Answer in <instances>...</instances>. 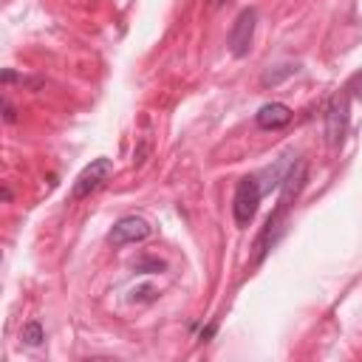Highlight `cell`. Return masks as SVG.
<instances>
[{"instance_id": "1", "label": "cell", "mask_w": 362, "mask_h": 362, "mask_svg": "<svg viewBox=\"0 0 362 362\" xmlns=\"http://www.w3.org/2000/svg\"><path fill=\"white\" fill-rule=\"evenodd\" d=\"M263 198V187H260V175H243L235 187V198H232V215L238 226H249L252 218L257 215Z\"/></svg>"}, {"instance_id": "2", "label": "cell", "mask_w": 362, "mask_h": 362, "mask_svg": "<svg viewBox=\"0 0 362 362\" xmlns=\"http://www.w3.org/2000/svg\"><path fill=\"white\" fill-rule=\"evenodd\" d=\"M255 25H257V11L255 8H243L232 28H229V37H226V45L232 51V57H246L252 51V40H255Z\"/></svg>"}, {"instance_id": "3", "label": "cell", "mask_w": 362, "mask_h": 362, "mask_svg": "<svg viewBox=\"0 0 362 362\" xmlns=\"http://www.w3.org/2000/svg\"><path fill=\"white\" fill-rule=\"evenodd\" d=\"M110 173H113V161H110V158H93V161L76 175L74 187H71V198H74V201L88 198L90 192H96V189L110 178Z\"/></svg>"}, {"instance_id": "4", "label": "cell", "mask_w": 362, "mask_h": 362, "mask_svg": "<svg viewBox=\"0 0 362 362\" xmlns=\"http://www.w3.org/2000/svg\"><path fill=\"white\" fill-rule=\"evenodd\" d=\"M348 119H351V102H348V93L342 90L328 102V110H325V136H328L331 147L342 144L345 130H348Z\"/></svg>"}, {"instance_id": "5", "label": "cell", "mask_w": 362, "mask_h": 362, "mask_svg": "<svg viewBox=\"0 0 362 362\" xmlns=\"http://www.w3.org/2000/svg\"><path fill=\"white\" fill-rule=\"evenodd\" d=\"M150 235V223L139 215H124L113 223V229L107 232V240L113 246H127V243H139Z\"/></svg>"}, {"instance_id": "6", "label": "cell", "mask_w": 362, "mask_h": 362, "mask_svg": "<svg viewBox=\"0 0 362 362\" xmlns=\"http://www.w3.org/2000/svg\"><path fill=\"white\" fill-rule=\"evenodd\" d=\"M255 122L263 127V130H277L283 124L291 122V107L283 105V102H266L257 113H255Z\"/></svg>"}, {"instance_id": "7", "label": "cell", "mask_w": 362, "mask_h": 362, "mask_svg": "<svg viewBox=\"0 0 362 362\" xmlns=\"http://www.w3.org/2000/svg\"><path fill=\"white\" fill-rule=\"evenodd\" d=\"M42 339H45V331H42V325H40L37 320H31V322L23 325V342H25V345L34 348V345H40Z\"/></svg>"}, {"instance_id": "8", "label": "cell", "mask_w": 362, "mask_h": 362, "mask_svg": "<svg viewBox=\"0 0 362 362\" xmlns=\"http://www.w3.org/2000/svg\"><path fill=\"white\" fill-rule=\"evenodd\" d=\"M3 119L11 124V122H17V113H14V105L8 102V99H3Z\"/></svg>"}]
</instances>
